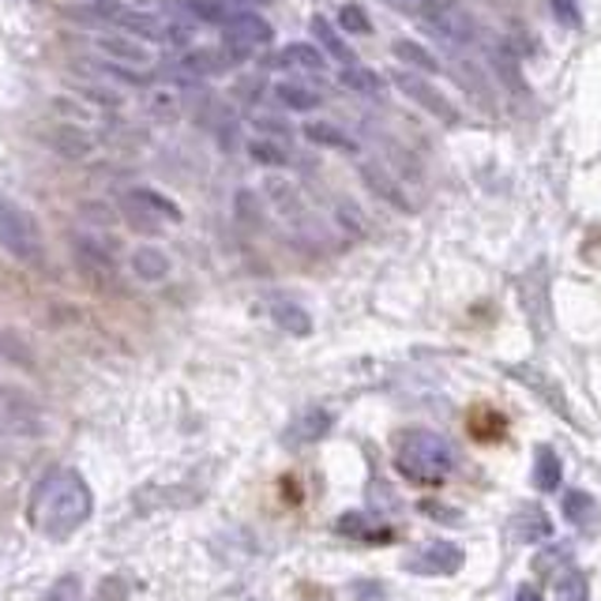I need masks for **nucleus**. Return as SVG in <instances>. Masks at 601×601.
Instances as JSON below:
<instances>
[{"label": "nucleus", "instance_id": "6ab92c4d", "mask_svg": "<svg viewBox=\"0 0 601 601\" xmlns=\"http://www.w3.org/2000/svg\"><path fill=\"white\" fill-rule=\"evenodd\" d=\"M233 218H238L245 230H264L267 222V203L256 189H238L233 192Z\"/></svg>", "mask_w": 601, "mask_h": 601}, {"label": "nucleus", "instance_id": "5701e85b", "mask_svg": "<svg viewBox=\"0 0 601 601\" xmlns=\"http://www.w3.org/2000/svg\"><path fill=\"white\" fill-rule=\"evenodd\" d=\"M50 110L56 113V120H64V125L87 128L94 120V110L84 99H76V94H56V99H50Z\"/></svg>", "mask_w": 601, "mask_h": 601}, {"label": "nucleus", "instance_id": "4be33fe9", "mask_svg": "<svg viewBox=\"0 0 601 601\" xmlns=\"http://www.w3.org/2000/svg\"><path fill=\"white\" fill-rule=\"evenodd\" d=\"M117 215L125 218L128 230L140 233V238H158V233L166 230V222H158V218L148 215V210H143L140 203L128 200V196H120V200H117Z\"/></svg>", "mask_w": 601, "mask_h": 601}, {"label": "nucleus", "instance_id": "9b49d317", "mask_svg": "<svg viewBox=\"0 0 601 601\" xmlns=\"http://www.w3.org/2000/svg\"><path fill=\"white\" fill-rule=\"evenodd\" d=\"M271 64L274 68H286V72H300V76H323L331 61L316 50L312 42H290V46H282Z\"/></svg>", "mask_w": 601, "mask_h": 601}, {"label": "nucleus", "instance_id": "cd10ccee", "mask_svg": "<svg viewBox=\"0 0 601 601\" xmlns=\"http://www.w3.org/2000/svg\"><path fill=\"white\" fill-rule=\"evenodd\" d=\"M252 128H256V136H264V140H279V143L294 140V128H290V120L274 117V113H256V117H252Z\"/></svg>", "mask_w": 601, "mask_h": 601}, {"label": "nucleus", "instance_id": "2eb2a0df", "mask_svg": "<svg viewBox=\"0 0 601 601\" xmlns=\"http://www.w3.org/2000/svg\"><path fill=\"white\" fill-rule=\"evenodd\" d=\"M267 316H271V320L279 323L282 331H290V335H297V338H305L308 331H312L308 312L297 305V300H290V297H267Z\"/></svg>", "mask_w": 601, "mask_h": 601}, {"label": "nucleus", "instance_id": "b1692460", "mask_svg": "<svg viewBox=\"0 0 601 601\" xmlns=\"http://www.w3.org/2000/svg\"><path fill=\"white\" fill-rule=\"evenodd\" d=\"M361 177H365V184L376 192V196H384L387 203H395V207H406V196L399 192V184H395L380 166H372V162H361Z\"/></svg>", "mask_w": 601, "mask_h": 601}, {"label": "nucleus", "instance_id": "0eeeda50", "mask_svg": "<svg viewBox=\"0 0 601 601\" xmlns=\"http://www.w3.org/2000/svg\"><path fill=\"white\" fill-rule=\"evenodd\" d=\"M392 79H395V87H399V91L406 94V99L418 102L425 113H433V117L448 120V125H455V120H459V110H455V105L448 102V94L436 91V87L429 84L425 76H418V72H406V68H399V72H392Z\"/></svg>", "mask_w": 601, "mask_h": 601}, {"label": "nucleus", "instance_id": "4468645a", "mask_svg": "<svg viewBox=\"0 0 601 601\" xmlns=\"http://www.w3.org/2000/svg\"><path fill=\"white\" fill-rule=\"evenodd\" d=\"M125 196L140 203V207L148 210V215L158 218V222H169V226L184 222V210H181V203H177V200H169L166 192H158V189H148V184H140V189H128Z\"/></svg>", "mask_w": 601, "mask_h": 601}, {"label": "nucleus", "instance_id": "a211bd4d", "mask_svg": "<svg viewBox=\"0 0 601 601\" xmlns=\"http://www.w3.org/2000/svg\"><path fill=\"white\" fill-rule=\"evenodd\" d=\"M132 274L140 282H162L169 279V256L154 245H140L132 252Z\"/></svg>", "mask_w": 601, "mask_h": 601}, {"label": "nucleus", "instance_id": "f8f14e48", "mask_svg": "<svg viewBox=\"0 0 601 601\" xmlns=\"http://www.w3.org/2000/svg\"><path fill=\"white\" fill-rule=\"evenodd\" d=\"M300 136L320 151H346V154L357 151V140L346 132V128H338L335 120H305Z\"/></svg>", "mask_w": 601, "mask_h": 601}, {"label": "nucleus", "instance_id": "f03ea898", "mask_svg": "<svg viewBox=\"0 0 601 601\" xmlns=\"http://www.w3.org/2000/svg\"><path fill=\"white\" fill-rule=\"evenodd\" d=\"M0 248L27 267H38L46 259V241L38 222L30 218L27 207L8 200L4 192H0Z\"/></svg>", "mask_w": 601, "mask_h": 601}, {"label": "nucleus", "instance_id": "aec40b11", "mask_svg": "<svg viewBox=\"0 0 601 601\" xmlns=\"http://www.w3.org/2000/svg\"><path fill=\"white\" fill-rule=\"evenodd\" d=\"M245 154L256 162V166H264V169H282V166H290V162H294V154L286 151V143L264 140V136H252V140L245 143Z\"/></svg>", "mask_w": 601, "mask_h": 601}, {"label": "nucleus", "instance_id": "412c9836", "mask_svg": "<svg viewBox=\"0 0 601 601\" xmlns=\"http://www.w3.org/2000/svg\"><path fill=\"white\" fill-rule=\"evenodd\" d=\"M338 84H343L346 91H354V94H365V99L384 94V76L372 72V68H365V64H350V68L338 72Z\"/></svg>", "mask_w": 601, "mask_h": 601}, {"label": "nucleus", "instance_id": "dca6fc26", "mask_svg": "<svg viewBox=\"0 0 601 601\" xmlns=\"http://www.w3.org/2000/svg\"><path fill=\"white\" fill-rule=\"evenodd\" d=\"M395 61H402L406 72H418V76H436L440 72V61H436L433 50H425L421 42H410V38H399V42L392 46Z\"/></svg>", "mask_w": 601, "mask_h": 601}, {"label": "nucleus", "instance_id": "c756f323", "mask_svg": "<svg viewBox=\"0 0 601 601\" xmlns=\"http://www.w3.org/2000/svg\"><path fill=\"white\" fill-rule=\"evenodd\" d=\"M151 113H154V117L174 120L177 113H181V105H177V94L174 91H151Z\"/></svg>", "mask_w": 601, "mask_h": 601}, {"label": "nucleus", "instance_id": "c85d7f7f", "mask_svg": "<svg viewBox=\"0 0 601 601\" xmlns=\"http://www.w3.org/2000/svg\"><path fill=\"white\" fill-rule=\"evenodd\" d=\"M99 76L113 79V84H125V87H148V76L136 68H125V64H110V61H94Z\"/></svg>", "mask_w": 601, "mask_h": 601}, {"label": "nucleus", "instance_id": "20e7f679", "mask_svg": "<svg viewBox=\"0 0 601 601\" xmlns=\"http://www.w3.org/2000/svg\"><path fill=\"white\" fill-rule=\"evenodd\" d=\"M120 245L113 238H102V233H76L72 238V256L76 264L91 274L94 282H117L120 274Z\"/></svg>", "mask_w": 601, "mask_h": 601}, {"label": "nucleus", "instance_id": "1a4fd4ad", "mask_svg": "<svg viewBox=\"0 0 601 601\" xmlns=\"http://www.w3.org/2000/svg\"><path fill=\"white\" fill-rule=\"evenodd\" d=\"M264 203H271L274 210H279L282 218H286L290 226H305V200H300V192H297V184L294 181H286V177H279V174H271V177H264Z\"/></svg>", "mask_w": 601, "mask_h": 601}, {"label": "nucleus", "instance_id": "f3484780", "mask_svg": "<svg viewBox=\"0 0 601 601\" xmlns=\"http://www.w3.org/2000/svg\"><path fill=\"white\" fill-rule=\"evenodd\" d=\"M177 8H181L192 23H210V27H226L230 15L238 12L230 0H177Z\"/></svg>", "mask_w": 601, "mask_h": 601}, {"label": "nucleus", "instance_id": "423d86ee", "mask_svg": "<svg viewBox=\"0 0 601 601\" xmlns=\"http://www.w3.org/2000/svg\"><path fill=\"white\" fill-rule=\"evenodd\" d=\"M42 143L53 154L68 162H87L99 154V136L84 125H64V120H53L50 128H42Z\"/></svg>", "mask_w": 601, "mask_h": 601}, {"label": "nucleus", "instance_id": "7c9ffc66", "mask_svg": "<svg viewBox=\"0 0 601 601\" xmlns=\"http://www.w3.org/2000/svg\"><path fill=\"white\" fill-rule=\"evenodd\" d=\"M79 579L76 575H64V579H56L53 587H50V594H46V601H79Z\"/></svg>", "mask_w": 601, "mask_h": 601}, {"label": "nucleus", "instance_id": "39448f33", "mask_svg": "<svg viewBox=\"0 0 601 601\" xmlns=\"http://www.w3.org/2000/svg\"><path fill=\"white\" fill-rule=\"evenodd\" d=\"M94 53H99V61L125 64V68L136 72H148L154 64V46L140 42L132 35H120V30H105V35L94 38Z\"/></svg>", "mask_w": 601, "mask_h": 601}, {"label": "nucleus", "instance_id": "f257e3e1", "mask_svg": "<svg viewBox=\"0 0 601 601\" xmlns=\"http://www.w3.org/2000/svg\"><path fill=\"white\" fill-rule=\"evenodd\" d=\"M91 508H94V500H91L87 482L76 470L61 466L38 482L35 497H30V523H35V530L46 534V538L64 541L91 519Z\"/></svg>", "mask_w": 601, "mask_h": 601}, {"label": "nucleus", "instance_id": "ddd939ff", "mask_svg": "<svg viewBox=\"0 0 601 601\" xmlns=\"http://www.w3.org/2000/svg\"><path fill=\"white\" fill-rule=\"evenodd\" d=\"M271 94H274V102L290 113H312L323 105V94L316 91V87L300 84V79H279V84L271 87Z\"/></svg>", "mask_w": 601, "mask_h": 601}, {"label": "nucleus", "instance_id": "bb28decb", "mask_svg": "<svg viewBox=\"0 0 601 601\" xmlns=\"http://www.w3.org/2000/svg\"><path fill=\"white\" fill-rule=\"evenodd\" d=\"M79 218L84 222H91V226H99V230H110L113 222H117V203H105V200H84L79 203Z\"/></svg>", "mask_w": 601, "mask_h": 601}, {"label": "nucleus", "instance_id": "7ed1b4c3", "mask_svg": "<svg viewBox=\"0 0 601 601\" xmlns=\"http://www.w3.org/2000/svg\"><path fill=\"white\" fill-rule=\"evenodd\" d=\"M421 27L429 30L433 38H440V42L448 46H470L482 38V23H477V15L470 12L462 0H433V4L421 12Z\"/></svg>", "mask_w": 601, "mask_h": 601}, {"label": "nucleus", "instance_id": "9d476101", "mask_svg": "<svg viewBox=\"0 0 601 601\" xmlns=\"http://www.w3.org/2000/svg\"><path fill=\"white\" fill-rule=\"evenodd\" d=\"M308 30H312V46L328 56V61L343 64V68L357 64V53L350 50V42L343 38V30H338L328 15H312V20H308Z\"/></svg>", "mask_w": 601, "mask_h": 601}, {"label": "nucleus", "instance_id": "6e6552de", "mask_svg": "<svg viewBox=\"0 0 601 601\" xmlns=\"http://www.w3.org/2000/svg\"><path fill=\"white\" fill-rule=\"evenodd\" d=\"M222 35L233 38V42H241L252 53H256L259 46H271L274 42V27L259 12H248V8H241V12L230 15V23L222 27Z\"/></svg>", "mask_w": 601, "mask_h": 601}, {"label": "nucleus", "instance_id": "a878e982", "mask_svg": "<svg viewBox=\"0 0 601 601\" xmlns=\"http://www.w3.org/2000/svg\"><path fill=\"white\" fill-rule=\"evenodd\" d=\"M72 94L84 99L91 110H120V105H125V94L113 91V87H102V84H84V87H76Z\"/></svg>", "mask_w": 601, "mask_h": 601}, {"label": "nucleus", "instance_id": "393cba45", "mask_svg": "<svg viewBox=\"0 0 601 601\" xmlns=\"http://www.w3.org/2000/svg\"><path fill=\"white\" fill-rule=\"evenodd\" d=\"M335 27H338V30H346V35H357V38H369V35H372V20H369V12H365V8L357 4V0H350V4L338 8Z\"/></svg>", "mask_w": 601, "mask_h": 601}, {"label": "nucleus", "instance_id": "473e14b6", "mask_svg": "<svg viewBox=\"0 0 601 601\" xmlns=\"http://www.w3.org/2000/svg\"><path fill=\"white\" fill-rule=\"evenodd\" d=\"M230 4H233V8H238V4H248V8H256V4H267V0H230Z\"/></svg>", "mask_w": 601, "mask_h": 601}, {"label": "nucleus", "instance_id": "2f4dec72", "mask_svg": "<svg viewBox=\"0 0 601 601\" xmlns=\"http://www.w3.org/2000/svg\"><path fill=\"white\" fill-rule=\"evenodd\" d=\"M233 91H238V99H241V102H256L259 94H264V79H256V76H241L238 84H233Z\"/></svg>", "mask_w": 601, "mask_h": 601}]
</instances>
